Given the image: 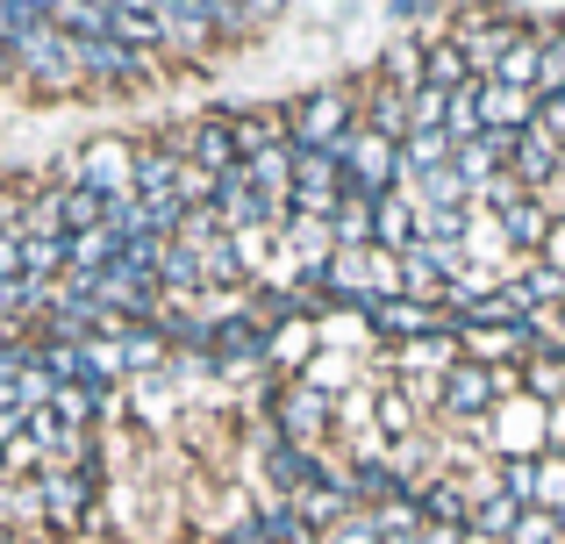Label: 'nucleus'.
<instances>
[{
  "instance_id": "nucleus-1",
  "label": "nucleus",
  "mask_w": 565,
  "mask_h": 544,
  "mask_svg": "<svg viewBox=\"0 0 565 544\" xmlns=\"http://www.w3.org/2000/svg\"><path fill=\"white\" fill-rule=\"evenodd\" d=\"M365 129V100L351 86H316V94L294 108V151H337L344 137Z\"/></svg>"
},
{
  "instance_id": "nucleus-2",
  "label": "nucleus",
  "mask_w": 565,
  "mask_h": 544,
  "mask_svg": "<svg viewBox=\"0 0 565 544\" xmlns=\"http://www.w3.org/2000/svg\"><path fill=\"white\" fill-rule=\"evenodd\" d=\"M14 65H22L43 94H65V86L86 79L79 36H65V29H51V22H36V29H22V36H14Z\"/></svg>"
},
{
  "instance_id": "nucleus-3",
  "label": "nucleus",
  "mask_w": 565,
  "mask_h": 544,
  "mask_svg": "<svg viewBox=\"0 0 565 544\" xmlns=\"http://www.w3.org/2000/svg\"><path fill=\"white\" fill-rule=\"evenodd\" d=\"M330 158L344 166V186H351V194H365V201L401 194V143H394V137H373V129H359V137H344Z\"/></svg>"
},
{
  "instance_id": "nucleus-4",
  "label": "nucleus",
  "mask_w": 565,
  "mask_h": 544,
  "mask_svg": "<svg viewBox=\"0 0 565 544\" xmlns=\"http://www.w3.org/2000/svg\"><path fill=\"white\" fill-rule=\"evenodd\" d=\"M137 158L143 151H129L122 137H94L79 158H72V180L94 186V194H108V201H122V194H137Z\"/></svg>"
},
{
  "instance_id": "nucleus-5",
  "label": "nucleus",
  "mask_w": 565,
  "mask_h": 544,
  "mask_svg": "<svg viewBox=\"0 0 565 544\" xmlns=\"http://www.w3.org/2000/svg\"><path fill=\"white\" fill-rule=\"evenodd\" d=\"M330 408H337V402H330L322 387H308V380H287V387L273 394V423H279L273 437H287V445H308V451H316V437L330 430Z\"/></svg>"
},
{
  "instance_id": "nucleus-6",
  "label": "nucleus",
  "mask_w": 565,
  "mask_h": 544,
  "mask_svg": "<svg viewBox=\"0 0 565 544\" xmlns=\"http://www.w3.org/2000/svg\"><path fill=\"white\" fill-rule=\"evenodd\" d=\"M207 359H215V373L222 380H244V373H258L265 365V322L258 316H222L215 322V337H207Z\"/></svg>"
},
{
  "instance_id": "nucleus-7",
  "label": "nucleus",
  "mask_w": 565,
  "mask_h": 544,
  "mask_svg": "<svg viewBox=\"0 0 565 544\" xmlns=\"http://www.w3.org/2000/svg\"><path fill=\"white\" fill-rule=\"evenodd\" d=\"M509 394V373H487V365H472V359H458L451 373H444V387H437V402H444V416H458V423H480L487 408Z\"/></svg>"
},
{
  "instance_id": "nucleus-8",
  "label": "nucleus",
  "mask_w": 565,
  "mask_h": 544,
  "mask_svg": "<svg viewBox=\"0 0 565 544\" xmlns=\"http://www.w3.org/2000/svg\"><path fill=\"white\" fill-rule=\"evenodd\" d=\"M472 365H501V359H537V322H451Z\"/></svg>"
},
{
  "instance_id": "nucleus-9",
  "label": "nucleus",
  "mask_w": 565,
  "mask_h": 544,
  "mask_svg": "<svg viewBox=\"0 0 565 544\" xmlns=\"http://www.w3.org/2000/svg\"><path fill=\"white\" fill-rule=\"evenodd\" d=\"M36 488H43V516H51L57 531L86 523V509H94V473H86V466H43Z\"/></svg>"
},
{
  "instance_id": "nucleus-10",
  "label": "nucleus",
  "mask_w": 565,
  "mask_h": 544,
  "mask_svg": "<svg viewBox=\"0 0 565 544\" xmlns=\"http://www.w3.org/2000/svg\"><path fill=\"white\" fill-rule=\"evenodd\" d=\"M322 473H330V466H322L308 445H287V437H265V480H273V488L287 494V502H301V494L316 488Z\"/></svg>"
},
{
  "instance_id": "nucleus-11",
  "label": "nucleus",
  "mask_w": 565,
  "mask_h": 544,
  "mask_svg": "<svg viewBox=\"0 0 565 544\" xmlns=\"http://www.w3.org/2000/svg\"><path fill=\"white\" fill-rule=\"evenodd\" d=\"M79 65H86V79L137 86L143 72H151V51H137V43H122V36H94V43H79Z\"/></svg>"
},
{
  "instance_id": "nucleus-12",
  "label": "nucleus",
  "mask_w": 565,
  "mask_h": 544,
  "mask_svg": "<svg viewBox=\"0 0 565 544\" xmlns=\"http://www.w3.org/2000/svg\"><path fill=\"white\" fill-rule=\"evenodd\" d=\"M373 316V330L386 337H401V344H423V337H451L444 330V316L429 301H408V294H394V301H380V308H365Z\"/></svg>"
},
{
  "instance_id": "nucleus-13",
  "label": "nucleus",
  "mask_w": 565,
  "mask_h": 544,
  "mask_svg": "<svg viewBox=\"0 0 565 544\" xmlns=\"http://www.w3.org/2000/svg\"><path fill=\"white\" fill-rule=\"evenodd\" d=\"M494 86H515V94H537V79H544V29H523V36L501 51V65L487 72Z\"/></svg>"
},
{
  "instance_id": "nucleus-14",
  "label": "nucleus",
  "mask_w": 565,
  "mask_h": 544,
  "mask_svg": "<svg viewBox=\"0 0 565 544\" xmlns=\"http://www.w3.org/2000/svg\"><path fill=\"white\" fill-rule=\"evenodd\" d=\"M480 122H487V129H509V137H523V129H537V94H515V86L480 79Z\"/></svg>"
},
{
  "instance_id": "nucleus-15",
  "label": "nucleus",
  "mask_w": 565,
  "mask_h": 544,
  "mask_svg": "<svg viewBox=\"0 0 565 544\" xmlns=\"http://www.w3.org/2000/svg\"><path fill=\"white\" fill-rule=\"evenodd\" d=\"M458 158V143L444 137V129H415L408 143H401V194H408L415 180H429V172H444Z\"/></svg>"
},
{
  "instance_id": "nucleus-16",
  "label": "nucleus",
  "mask_w": 565,
  "mask_h": 544,
  "mask_svg": "<svg viewBox=\"0 0 565 544\" xmlns=\"http://www.w3.org/2000/svg\"><path fill=\"white\" fill-rule=\"evenodd\" d=\"M294 115L287 108H250L244 122L230 115V129H236V158H258V151H279V143H294Z\"/></svg>"
},
{
  "instance_id": "nucleus-17",
  "label": "nucleus",
  "mask_w": 565,
  "mask_h": 544,
  "mask_svg": "<svg viewBox=\"0 0 565 544\" xmlns=\"http://www.w3.org/2000/svg\"><path fill=\"white\" fill-rule=\"evenodd\" d=\"M509 172L530 186V194H537L544 180H558V172H565V143H552L544 129H523V143H515V166H509Z\"/></svg>"
},
{
  "instance_id": "nucleus-18",
  "label": "nucleus",
  "mask_w": 565,
  "mask_h": 544,
  "mask_svg": "<svg viewBox=\"0 0 565 544\" xmlns=\"http://www.w3.org/2000/svg\"><path fill=\"white\" fill-rule=\"evenodd\" d=\"M180 172H186L180 151H143V158H137V201H143V209H158V201H180Z\"/></svg>"
},
{
  "instance_id": "nucleus-19",
  "label": "nucleus",
  "mask_w": 565,
  "mask_h": 544,
  "mask_svg": "<svg viewBox=\"0 0 565 544\" xmlns=\"http://www.w3.org/2000/svg\"><path fill=\"white\" fill-rule=\"evenodd\" d=\"M244 172H250V186H258V201H273V209H287V201H294V143L244 158Z\"/></svg>"
},
{
  "instance_id": "nucleus-20",
  "label": "nucleus",
  "mask_w": 565,
  "mask_h": 544,
  "mask_svg": "<svg viewBox=\"0 0 565 544\" xmlns=\"http://www.w3.org/2000/svg\"><path fill=\"white\" fill-rule=\"evenodd\" d=\"M344 488H351V509H386V502H408V488L394 480V466H386V459L351 466V473H344Z\"/></svg>"
},
{
  "instance_id": "nucleus-21",
  "label": "nucleus",
  "mask_w": 565,
  "mask_h": 544,
  "mask_svg": "<svg viewBox=\"0 0 565 544\" xmlns=\"http://www.w3.org/2000/svg\"><path fill=\"white\" fill-rule=\"evenodd\" d=\"M186 166H201V172H230V166H244V158H236V129H230V115H207V122L193 129Z\"/></svg>"
},
{
  "instance_id": "nucleus-22",
  "label": "nucleus",
  "mask_w": 565,
  "mask_h": 544,
  "mask_svg": "<svg viewBox=\"0 0 565 544\" xmlns=\"http://www.w3.org/2000/svg\"><path fill=\"white\" fill-rule=\"evenodd\" d=\"M51 194H57V223H65V237L108 230V194H94V186H51Z\"/></svg>"
},
{
  "instance_id": "nucleus-23",
  "label": "nucleus",
  "mask_w": 565,
  "mask_h": 544,
  "mask_svg": "<svg viewBox=\"0 0 565 544\" xmlns=\"http://www.w3.org/2000/svg\"><path fill=\"white\" fill-rule=\"evenodd\" d=\"M265 365H294V380H301V365H316V330L308 322H273L265 330Z\"/></svg>"
},
{
  "instance_id": "nucleus-24",
  "label": "nucleus",
  "mask_w": 565,
  "mask_h": 544,
  "mask_svg": "<svg viewBox=\"0 0 565 544\" xmlns=\"http://www.w3.org/2000/svg\"><path fill=\"white\" fill-rule=\"evenodd\" d=\"M380 72H386V86H401V94H423V86H429V51H423V43H386V57H380Z\"/></svg>"
},
{
  "instance_id": "nucleus-25",
  "label": "nucleus",
  "mask_w": 565,
  "mask_h": 544,
  "mask_svg": "<svg viewBox=\"0 0 565 544\" xmlns=\"http://www.w3.org/2000/svg\"><path fill=\"white\" fill-rule=\"evenodd\" d=\"M501 237H509L515 252H544V244H552V215H544V201L537 194L515 201V209L501 215Z\"/></svg>"
},
{
  "instance_id": "nucleus-26",
  "label": "nucleus",
  "mask_w": 565,
  "mask_h": 544,
  "mask_svg": "<svg viewBox=\"0 0 565 544\" xmlns=\"http://www.w3.org/2000/svg\"><path fill=\"white\" fill-rule=\"evenodd\" d=\"M330 237H337V252H373V201L344 186V209H337Z\"/></svg>"
},
{
  "instance_id": "nucleus-27",
  "label": "nucleus",
  "mask_w": 565,
  "mask_h": 544,
  "mask_svg": "<svg viewBox=\"0 0 565 544\" xmlns=\"http://www.w3.org/2000/svg\"><path fill=\"white\" fill-rule=\"evenodd\" d=\"M515 523H523V502H515L509 488H494L480 509H472V537H487V544H509Z\"/></svg>"
},
{
  "instance_id": "nucleus-28",
  "label": "nucleus",
  "mask_w": 565,
  "mask_h": 544,
  "mask_svg": "<svg viewBox=\"0 0 565 544\" xmlns=\"http://www.w3.org/2000/svg\"><path fill=\"white\" fill-rule=\"evenodd\" d=\"M365 129H373V137H394V143H408V94H401V86H380L373 100H365Z\"/></svg>"
},
{
  "instance_id": "nucleus-29",
  "label": "nucleus",
  "mask_w": 565,
  "mask_h": 544,
  "mask_svg": "<svg viewBox=\"0 0 565 544\" xmlns=\"http://www.w3.org/2000/svg\"><path fill=\"white\" fill-rule=\"evenodd\" d=\"M294 194H344V166L330 151H294Z\"/></svg>"
},
{
  "instance_id": "nucleus-30",
  "label": "nucleus",
  "mask_w": 565,
  "mask_h": 544,
  "mask_svg": "<svg viewBox=\"0 0 565 544\" xmlns=\"http://www.w3.org/2000/svg\"><path fill=\"white\" fill-rule=\"evenodd\" d=\"M51 408L72 423V430H86V423L108 408V387H100V380H72V387H57V402H51Z\"/></svg>"
},
{
  "instance_id": "nucleus-31",
  "label": "nucleus",
  "mask_w": 565,
  "mask_h": 544,
  "mask_svg": "<svg viewBox=\"0 0 565 544\" xmlns=\"http://www.w3.org/2000/svg\"><path fill=\"white\" fill-rule=\"evenodd\" d=\"M415 502H423V523H472V502H466L458 480H429Z\"/></svg>"
},
{
  "instance_id": "nucleus-32",
  "label": "nucleus",
  "mask_w": 565,
  "mask_h": 544,
  "mask_svg": "<svg viewBox=\"0 0 565 544\" xmlns=\"http://www.w3.org/2000/svg\"><path fill=\"white\" fill-rule=\"evenodd\" d=\"M72 266L100 279L108 266H122V237H115V230H86V237H72Z\"/></svg>"
},
{
  "instance_id": "nucleus-33",
  "label": "nucleus",
  "mask_w": 565,
  "mask_h": 544,
  "mask_svg": "<svg viewBox=\"0 0 565 544\" xmlns=\"http://www.w3.org/2000/svg\"><path fill=\"white\" fill-rule=\"evenodd\" d=\"M386 466H394V480L408 494H423V473H429V437H401V445H386Z\"/></svg>"
},
{
  "instance_id": "nucleus-34",
  "label": "nucleus",
  "mask_w": 565,
  "mask_h": 544,
  "mask_svg": "<svg viewBox=\"0 0 565 544\" xmlns=\"http://www.w3.org/2000/svg\"><path fill=\"white\" fill-rule=\"evenodd\" d=\"M480 86H458V94L451 100H444V137H451V143H472V137H480Z\"/></svg>"
},
{
  "instance_id": "nucleus-35",
  "label": "nucleus",
  "mask_w": 565,
  "mask_h": 544,
  "mask_svg": "<svg viewBox=\"0 0 565 544\" xmlns=\"http://www.w3.org/2000/svg\"><path fill=\"white\" fill-rule=\"evenodd\" d=\"M258 523H265V537H273V544H322V537H316V531H308V523H301V509H294L287 494H273Z\"/></svg>"
},
{
  "instance_id": "nucleus-36",
  "label": "nucleus",
  "mask_w": 565,
  "mask_h": 544,
  "mask_svg": "<svg viewBox=\"0 0 565 544\" xmlns=\"http://www.w3.org/2000/svg\"><path fill=\"white\" fill-rule=\"evenodd\" d=\"M201 273H207V287H236L244 279V252H236V237H215V244H201Z\"/></svg>"
},
{
  "instance_id": "nucleus-37",
  "label": "nucleus",
  "mask_w": 565,
  "mask_h": 544,
  "mask_svg": "<svg viewBox=\"0 0 565 544\" xmlns=\"http://www.w3.org/2000/svg\"><path fill=\"white\" fill-rule=\"evenodd\" d=\"M509 544H565V516H552V509H523V523L509 531Z\"/></svg>"
},
{
  "instance_id": "nucleus-38",
  "label": "nucleus",
  "mask_w": 565,
  "mask_h": 544,
  "mask_svg": "<svg viewBox=\"0 0 565 544\" xmlns=\"http://www.w3.org/2000/svg\"><path fill=\"white\" fill-rule=\"evenodd\" d=\"M415 186H423V201H429V209H466V194H472V186L458 180V166L429 172V180H415Z\"/></svg>"
},
{
  "instance_id": "nucleus-39",
  "label": "nucleus",
  "mask_w": 565,
  "mask_h": 544,
  "mask_svg": "<svg viewBox=\"0 0 565 544\" xmlns=\"http://www.w3.org/2000/svg\"><path fill=\"white\" fill-rule=\"evenodd\" d=\"M530 509L565 516V459H537V502H530Z\"/></svg>"
},
{
  "instance_id": "nucleus-40",
  "label": "nucleus",
  "mask_w": 565,
  "mask_h": 544,
  "mask_svg": "<svg viewBox=\"0 0 565 544\" xmlns=\"http://www.w3.org/2000/svg\"><path fill=\"white\" fill-rule=\"evenodd\" d=\"M530 394H537V402L565 394V359H558V351H537V359H530Z\"/></svg>"
},
{
  "instance_id": "nucleus-41",
  "label": "nucleus",
  "mask_w": 565,
  "mask_h": 544,
  "mask_svg": "<svg viewBox=\"0 0 565 544\" xmlns=\"http://www.w3.org/2000/svg\"><path fill=\"white\" fill-rule=\"evenodd\" d=\"M322 544H380V523H373V509H351L337 531H322Z\"/></svg>"
},
{
  "instance_id": "nucleus-42",
  "label": "nucleus",
  "mask_w": 565,
  "mask_h": 544,
  "mask_svg": "<svg viewBox=\"0 0 565 544\" xmlns=\"http://www.w3.org/2000/svg\"><path fill=\"white\" fill-rule=\"evenodd\" d=\"M544 94H565V29L544 36V79H537V100Z\"/></svg>"
},
{
  "instance_id": "nucleus-43",
  "label": "nucleus",
  "mask_w": 565,
  "mask_h": 544,
  "mask_svg": "<svg viewBox=\"0 0 565 544\" xmlns=\"http://www.w3.org/2000/svg\"><path fill=\"white\" fill-rule=\"evenodd\" d=\"M0 466H8V473H43V466H51V459H43V445H36V437H14V445H0Z\"/></svg>"
},
{
  "instance_id": "nucleus-44",
  "label": "nucleus",
  "mask_w": 565,
  "mask_h": 544,
  "mask_svg": "<svg viewBox=\"0 0 565 544\" xmlns=\"http://www.w3.org/2000/svg\"><path fill=\"white\" fill-rule=\"evenodd\" d=\"M444 100H451V94H437V86H423V94L408 100V122H415V129H444ZM415 129H408V137H415Z\"/></svg>"
},
{
  "instance_id": "nucleus-45",
  "label": "nucleus",
  "mask_w": 565,
  "mask_h": 544,
  "mask_svg": "<svg viewBox=\"0 0 565 544\" xmlns=\"http://www.w3.org/2000/svg\"><path fill=\"white\" fill-rule=\"evenodd\" d=\"M537 129H544L552 143H565V94H544V100H537Z\"/></svg>"
},
{
  "instance_id": "nucleus-46",
  "label": "nucleus",
  "mask_w": 565,
  "mask_h": 544,
  "mask_svg": "<svg viewBox=\"0 0 565 544\" xmlns=\"http://www.w3.org/2000/svg\"><path fill=\"white\" fill-rule=\"evenodd\" d=\"M22 279V230H0V287Z\"/></svg>"
},
{
  "instance_id": "nucleus-47",
  "label": "nucleus",
  "mask_w": 565,
  "mask_h": 544,
  "mask_svg": "<svg viewBox=\"0 0 565 544\" xmlns=\"http://www.w3.org/2000/svg\"><path fill=\"white\" fill-rule=\"evenodd\" d=\"M380 423H386V430H408V423H415L408 394H380Z\"/></svg>"
},
{
  "instance_id": "nucleus-48",
  "label": "nucleus",
  "mask_w": 565,
  "mask_h": 544,
  "mask_svg": "<svg viewBox=\"0 0 565 544\" xmlns=\"http://www.w3.org/2000/svg\"><path fill=\"white\" fill-rule=\"evenodd\" d=\"M423 544H472L466 523H423Z\"/></svg>"
},
{
  "instance_id": "nucleus-49",
  "label": "nucleus",
  "mask_w": 565,
  "mask_h": 544,
  "mask_svg": "<svg viewBox=\"0 0 565 544\" xmlns=\"http://www.w3.org/2000/svg\"><path fill=\"white\" fill-rule=\"evenodd\" d=\"M544 266L565 273V223H552V244H544Z\"/></svg>"
},
{
  "instance_id": "nucleus-50",
  "label": "nucleus",
  "mask_w": 565,
  "mask_h": 544,
  "mask_svg": "<svg viewBox=\"0 0 565 544\" xmlns=\"http://www.w3.org/2000/svg\"><path fill=\"white\" fill-rule=\"evenodd\" d=\"M365 408H373L365 394H344V402H337V423H365Z\"/></svg>"
},
{
  "instance_id": "nucleus-51",
  "label": "nucleus",
  "mask_w": 565,
  "mask_h": 544,
  "mask_svg": "<svg viewBox=\"0 0 565 544\" xmlns=\"http://www.w3.org/2000/svg\"><path fill=\"white\" fill-rule=\"evenodd\" d=\"M386 14H394V22H415V14H429V0H386Z\"/></svg>"
},
{
  "instance_id": "nucleus-52",
  "label": "nucleus",
  "mask_w": 565,
  "mask_h": 544,
  "mask_svg": "<svg viewBox=\"0 0 565 544\" xmlns=\"http://www.w3.org/2000/svg\"><path fill=\"white\" fill-rule=\"evenodd\" d=\"M279 8H287V0H244V14H250V22H273Z\"/></svg>"
},
{
  "instance_id": "nucleus-53",
  "label": "nucleus",
  "mask_w": 565,
  "mask_h": 544,
  "mask_svg": "<svg viewBox=\"0 0 565 544\" xmlns=\"http://www.w3.org/2000/svg\"><path fill=\"white\" fill-rule=\"evenodd\" d=\"M380 544H423V531H394V537H380Z\"/></svg>"
}]
</instances>
